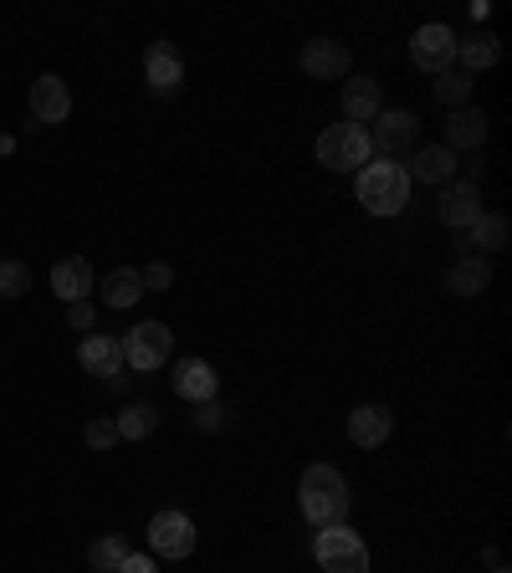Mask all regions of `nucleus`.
<instances>
[{
	"instance_id": "f257e3e1",
	"label": "nucleus",
	"mask_w": 512,
	"mask_h": 573,
	"mask_svg": "<svg viewBox=\"0 0 512 573\" xmlns=\"http://www.w3.org/2000/svg\"><path fill=\"white\" fill-rule=\"evenodd\" d=\"M297 502H303V518L313 528H334V522L349 518V481L334 467H308L297 481Z\"/></svg>"
},
{
	"instance_id": "f03ea898",
	"label": "nucleus",
	"mask_w": 512,
	"mask_h": 573,
	"mask_svg": "<svg viewBox=\"0 0 512 573\" xmlns=\"http://www.w3.org/2000/svg\"><path fill=\"white\" fill-rule=\"evenodd\" d=\"M359 205L369 215H400L410 205V174H405L400 160H369L359 170V185H354Z\"/></svg>"
},
{
	"instance_id": "7ed1b4c3",
	"label": "nucleus",
	"mask_w": 512,
	"mask_h": 573,
	"mask_svg": "<svg viewBox=\"0 0 512 573\" xmlns=\"http://www.w3.org/2000/svg\"><path fill=\"white\" fill-rule=\"evenodd\" d=\"M369 154H375V144H369V129H359V123H334L318 134V164L334 174H359Z\"/></svg>"
},
{
	"instance_id": "20e7f679",
	"label": "nucleus",
	"mask_w": 512,
	"mask_h": 573,
	"mask_svg": "<svg viewBox=\"0 0 512 573\" xmlns=\"http://www.w3.org/2000/svg\"><path fill=\"white\" fill-rule=\"evenodd\" d=\"M313 553H318L324 573H369L365 538L354 533V528H344V522H334V528H318V538H313Z\"/></svg>"
},
{
	"instance_id": "39448f33",
	"label": "nucleus",
	"mask_w": 512,
	"mask_h": 573,
	"mask_svg": "<svg viewBox=\"0 0 512 573\" xmlns=\"http://www.w3.org/2000/svg\"><path fill=\"white\" fill-rule=\"evenodd\" d=\"M170 354H175V334L164 328V323H134L129 328V338H123V364L139 374H154L170 364Z\"/></svg>"
},
{
	"instance_id": "423d86ee",
	"label": "nucleus",
	"mask_w": 512,
	"mask_h": 573,
	"mask_svg": "<svg viewBox=\"0 0 512 573\" xmlns=\"http://www.w3.org/2000/svg\"><path fill=\"white\" fill-rule=\"evenodd\" d=\"M410 62H416L420 72H446L457 68V31L451 27H420L416 37H410Z\"/></svg>"
},
{
	"instance_id": "0eeeda50",
	"label": "nucleus",
	"mask_w": 512,
	"mask_h": 573,
	"mask_svg": "<svg viewBox=\"0 0 512 573\" xmlns=\"http://www.w3.org/2000/svg\"><path fill=\"white\" fill-rule=\"evenodd\" d=\"M416 134H420L416 113H410V108H390V113H379V119H375V134H369V144H375L385 160H400V154H410V149H416Z\"/></svg>"
},
{
	"instance_id": "6e6552de",
	"label": "nucleus",
	"mask_w": 512,
	"mask_h": 573,
	"mask_svg": "<svg viewBox=\"0 0 512 573\" xmlns=\"http://www.w3.org/2000/svg\"><path fill=\"white\" fill-rule=\"evenodd\" d=\"M149 548L160 553V559H190L195 553V522L185 512H154L149 522Z\"/></svg>"
},
{
	"instance_id": "1a4fd4ad",
	"label": "nucleus",
	"mask_w": 512,
	"mask_h": 573,
	"mask_svg": "<svg viewBox=\"0 0 512 573\" xmlns=\"http://www.w3.org/2000/svg\"><path fill=\"white\" fill-rule=\"evenodd\" d=\"M436 215H441V226L451 231H467L482 215V190L467 180V185H441V195H436Z\"/></svg>"
},
{
	"instance_id": "9d476101",
	"label": "nucleus",
	"mask_w": 512,
	"mask_h": 573,
	"mask_svg": "<svg viewBox=\"0 0 512 573\" xmlns=\"http://www.w3.org/2000/svg\"><path fill=\"white\" fill-rule=\"evenodd\" d=\"M349 68H354V57H349V47H344V41L318 37V41H308V47H303V72H308V78H318V82L349 78Z\"/></svg>"
},
{
	"instance_id": "9b49d317",
	"label": "nucleus",
	"mask_w": 512,
	"mask_h": 573,
	"mask_svg": "<svg viewBox=\"0 0 512 573\" xmlns=\"http://www.w3.org/2000/svg\"><path fill=\"white\" fill-rule=\"evenodd\" d=\"M144 72L154 93H175L180 82H185V57H180L175 41H154L144 52Z\"/></svg>"
},
{
	"instance_id": "f8f14e48",
	"label": "nucleus",
	"mask_w": 512,
	"mask_h": 573,
	"mask_svg": "<svg viewBox=\"0 0 512 573\" xmlns=\"http://www.w3.org/2000/svg\"><path fill=\"white\" fill-rule=\"evenodd\" d=\"M72 113V93L68 82L57 78V72H47V78L31 82V119L37 123H62Z\"/></svg>"
},
{
	"instance_id": "ddd939ff",
	"label": "nucleus",
	"mask_w": 512,
	"mask_h": 573,
	"mask_svg": "<svg viewBox=\"0 0 512 573\" xmlns=\"http://www.w3.org/2000/svg\"><path fill=\"white\" fill-rule=\"evenodd\" d=\"M78 364L98 379H113L123 369V338H109V334H88L78 348Z\"/></svg>"
},
{
	"instance_id": "4468645a",
	"label": "nucleus",
	"mask_w": 512,
	"mask_h": 573,
	"mask_svg": "<svg viewBox=\"0 0 512 573\" xmlns=\"http://www.w3.org/2000/svg\"><path fill=\"white\" fill-rule=\"evenodd\" d=\"M379 113H385V98H379V82L375 78L344 82V119L365 129V123H375Z\"/></svg>"
},
{
	"instance_id": "2eb2a0df",
	"label": "nucleus",
	"mask_w": 512,
	"mask_h": 573,
	"mask_svg": "<svg viewBox=\"0 0 512 573\" xmlns=\"http://www.w3.org/2000/svg\"><path fill=\"white\" fill-rule=\"evenodd\" d=\"M390 430H395V415L385 410V405H359V410L349 415V440L354 446H385L390 440Z\"/></svg>"
},
{
	"instance_id": "dca6fc26",
	"label": "nucleus",
	"mask_w": 512,
	"mask_h": 573,
	"mask_svg": "<svg viewBox=\"0 0 512 573\" xmlns=\"http://www.w3.org/2000/svg\"><path fill=\"white\" fill-rule=\"evenodd\" d=\"M175 395L190 400V405H211L216 400V369H211L205 359H185L175 369Z\"/></svg>"
},
{
	"instance_id": "f3484780",
	"label": "nucleus",
	"mask_w": 512,
	"mask_h": 573,
	"mask_svg": "<svg viewBox=\"0 0 512 573\" xmlns=\"http://www.w3.org/2000/svg\"><path fill=\"white\" fill-rule=\"evenodd\" d=\"M502 57V41H498V31H472V37H457V62H461V72H487L492 62Z\"/></svg>"
},
{
	"instance_id": "a211bd4d",
	"label": "nucleus",
	"mask_w": 512,
	"mask_h": 573,
	"mask_svg": "<svg viewBox=\"0 0 512 573\" xmlns=\"http://www.w3.org/2000/svg\"><path fill=\"white\" fill-rule=\"evenodd\" d=\"M482 144H487V113L457 108V113L446 119V149L457 154V149H482Z\"/></svg>"
},
{
	"instance_id": "6ab92c4d",
	"label": "nucleus",
	"mask_w": 512,
	"mask_h": 573,
	"mask_svg": "<svg viewBox=\"0 0 512 573\" xmlns=\"http://www.w3.org/2000/svg\"><path fill=\"white\" fill-rule=\"evenodd\" d=\"M52 293L62 297V303H82V297L93 293V267H88L82 256L57 262V267H52Z\"/></svg>"
},
{
	"instance_id": "aec40b11",
	"label": "nucleus",
	"mask_w": 512,
	"mask_h": 573,
	"mask_svg": "<svg viewBox=\"0 0 512 573\" xmlns=\"http://www.w3.org/2000/svg\"><path fill=\"white\" fill-rule=\"evenodd\" d=\"M508 236H512V226L502 221V215H477L472 226L461 231V246H467V256H477V252H498V246H508Z\"/></svg>"
},
{
	"instance_id": "412c9836",
	"label": "nucleus",
	"mask_w": 512,
	"mask_h": 573,
	"mask_svg": "<svg viewBox=\"0 0 512 573\" xmlns=\"http://www.w3.org/2000/svg\"><path fill=\"white\" fill-rule=\"evenodd\" d=\"M451 170H457V154L446 144H431V149H416V160H410V180H426V185H446L451 180Z\"/></svg>"
},
{
	"instance_id": "4be33fe9",
	"label": "nucleus",
	"mask_w": 512,
	"mask_h": 573,
	"mask_svg": "<svg viewBox=\"0 0 512 573\" xmlns=\"http://www.w3.org/2000/svg\"><path fill=\"white\" fill-rule=\"evenodd\" d=\"M113 426H119V440H149L154 436V426H160V410L144 405V400H134V405H123Z\"/></svg>"
},
{
	"instance_id": "5701e85b",
	"label": "nucleus",
	"mask_w": 512,
	"mask_h": 573,
	"mask_svg": "<svg viewBox=\"0 0 512 573\" xmlns=\"http://www.w3.org/2000/svg\"><path fill=\"white\" fill-rule=\"evenodd\" d=\"M98 293H103V307H134L139 297H144V282H139L134 267H119V272H109V282H103Z\"/></svg>"
},
{
	"instance_id": "b1692460",
	"label": "nucleus",
	"mask_w": 512,
	"mask_h": 573,
	"mask_svg": "<svg viewBox=\"0 0 512 573\" xmlns=\"http://www.w3.org/2000/svg\"><path fill=\"white\" fill-rule=\"evenodd\" d=\"M492 282V267H487V256H461L457 267H451V293L457 297H477Z\"/></svg>"
},
{
	"instance_id": "393cba45",
	"label": "nucleus",
	"mask_w": 512,
	"mask_h": 573,
	"mask_svg": "<svg viewBox=\"0 0 512 573\" xmlns=\"http://www.w3.org/2000/svg\"><path fill=\"white\" fill-rule=\"evenodd\" d=\"M436 98H441L446 108H451V113H457V108H467V98H472V72H461V68H446V72H436Z\"/></svg>"
},
{
	"instance_id": "a878e982",
	"label": "nucleus",
	"mask_w": 512,
	"mask_h": 573,
	"mask_svg": "<svg viewBox=\"0 0 512 573\" xmlns=\"http://www.w3.org/2000/svg\"><path fill=\"white\" fill-rule=\"evenodd\" d=\"M129 559V543H123L119 533H109V538H98L93 548H88V563H93L98 573H119V563Z\"/></svg>"
},
{
	"instance_id": "bb28decb",
	"label": "nucleus",
	"mask_w": 512,
	"mask_h": 573,
	"mask_svg": "<svg viewBox=\"0 0 512 573\" xmlns=\"http://www.w3.org/2000/svg\"><path fill=\"white\" fill-rule=\"evenodd\" d=\"M27 293H31L27 262H0V297H27Z\"/></svg>"
},
{
	"instance_id": "cd10ccee",
	"label": "nucleus",
	"mask_w": 512,
	"mask_h": 573,
	"mask_svg": "<svg viewBox=\"0 0 512 573\" xmlns=\"http://www.w3.org/2000/svg\"><path fill=\"white\" fill-rule=\"evenodd\" d=\"M139 282H144V293H164V287L175 282V267H170V262H149V267L139 272Z\"/></svg>"
},
{
	"instance_id": "c85d7f7f",
	"label": "nucleus",
	"mask_w": 512,
	"mask_h": 573,
	"mask_svg": "<svg viewBox=\"0 0 512 573\" xmlns=\"http://www.w3.org/2000/svg\"><path fill=\"white\" fill-rule=\"evenodd\" d=\"M82 436H88V446H93V451H109L113 440H119V426H113V420H93V426L82 430Z\"/></svg>"
},
{
	"instance_id": "c756f323",
	"label": "nucleus",
	"mask_w": 512,
	"mask_h": 573,
	"mask_svg": "<svg viewBox=\"0 0 512 573\" xmlns=\"http://www.w3.org/2000/svg\"><path fill=\"white\" fill-rule=\"evenodd\" d=\"M68 328H93V303H68Z\"/></svg>"
},
{
	"instance_id": "7c9ffc66",
	"label": "nucleus",
	"mask_w": 512,
	"mask_h": 573,
	"mask_svg": "<svg viewBox=\"0 0 512 573\" xmlns=\"http://www.w3.org/2000/svg\"><path fill=\"white\" fill-rule=\"evenodd\" d=\"M119 573H160V569H154V559H144V553H129V559L119 563Z\"/></svg>"
},
{
	"instance_id": "2f4dec72",
	"label": "nucleus",
	"mask_w": 512,
	"mask_h": 573,
	"mask_svg": "<svg viewBox=\"0 0 512 573\" xmlns=\"http://www.w3.org/2000/svg\"><path fill=\"white\" fill-rule=\"evenodd\" d=\"M201 426H205V430L221 426V405H205V410H201Z\"/></svg>"
},
{
	"instance_id": "473e14b6",
	"label": "nucleus",
	"mask_w": 512,
	"mask_h": 573,
	"mask_svg": "<svg viewBox=\"0 0 512 573\" xmlns=\"http://www.w3.org/2000/svg\"><path fill=\"white\" fill-rule=\"evenodd\" d=\"M492 573H508V569H502V563H498V569H492Z\"/></svg>"
}]
</instances>
